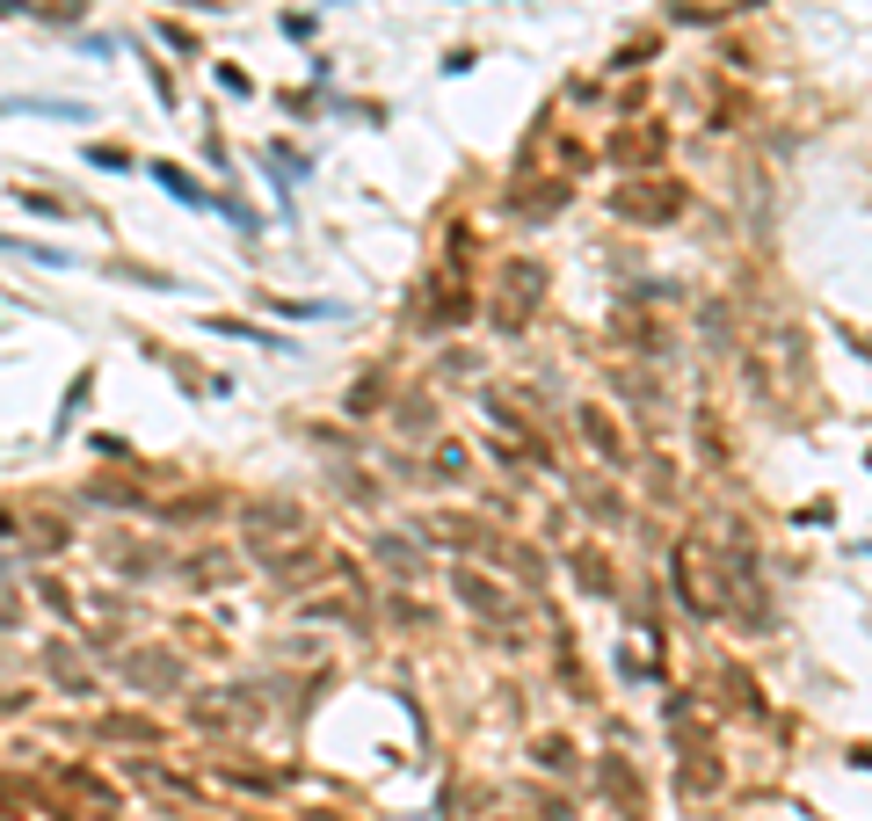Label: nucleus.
<instances>
[{
    "label": "nucleus",
    "mask_w": 872,
    "mask_h": 821,
    "mask_svg": "<svg viewBox=\"0 0 872 821\" xmlns=\"http://www.w3.org/2000/svg\"><path fill=\"white\" fill-rule=\"evenodd\" d=\"M677 581H683V604L698 611V618H720L727 611V575H713L705 538H677Z\"/></svg>",
    "instance_id": "f257e3e1"
},
{
    "label": "nucleus",
    "mask_w": 872,
    "mask_h": 821,
    "mask_svg": "<svg viewBox=\"0 0 872 821\" xmlns=\"http://www.w3.org/2000/svg\"><path fill=\"white\" fill-rule=\"evenodd\" d=\"M495 298H502V328H524V320L538 313V298H546V262L509 255V262L495 269Z\"/></svg>",
    "instance_id": "f03ea898"
},
{
    "label": "nucleus",
    "mask_w": 872,
    "mask_h": 821,
    "mask_svg": "<svg viewBox=\"0 0 872 821\" xmlns=\"http://www.w3.org/2000/svg\"><path fill=\"white\" fill-rule=\"evenodd\" d=\"M611 211L632 218V226H669L683 211V182H626V190H611Z\"/></svg>",
    "instance_id": "7ed1b4c3"
},
{
    "label": "nucleus",
    "mask_w": 872,
    "mask_h": 821,
    "mask_svg": "<svg viewBox=\"0 0 872 821\" xmlns=\"http://www.w3.org/2000/svg\"><path fill=\"white\" fill-rule=\"evenodd\" d=\"M604 153L618 161V168H647V161L669 153V131H662V124H632V131H611Z\"/></svg>",
    "instance_id": "20e7f679"
},
{
    "label": "nucleus",
    "mask_w": 872,
    "mask_h": 821,
    "mask_svg": "<svg viewBox=\"0 0 872 821\" xmlns=\"http://www.w3.org/2000/svg\"><path fill=\"white\" fill-rule=\"evenodd\" d=\"M581 436H589V451H597V459H604L611 473L626 465V436H618V422H611L604 408H581Z\"/></svg>",
    "instance_id": "39448f33"
},
{
    "label": "nucleus",
    "mask_w": 872,
    "mask_h": 821,
    "mask_svg": "<svg viewBox=\"0 0 872 821\" xmlns=\"http://www.w3.org/2000/svg\"><path fill=\"white\" fill-rule=\"evenodd\" d=\"M247 531H255V546H269V538L306 531V516H298L291 502H255V509H247Z\"/></svg>",
    "instance_id": "423d86ee"
},
{
    "label": "nucleus",
    "mask_w": 872,
    "mask_h": 821,
    "mask_svg": "<svg viewBox=\"0 0 872 821\" xmlns=\"http://www.w3.org/2000/svg\"><path fill=\"white\" fill-rule=\"evenodd\" d=\"M465 313H473V298H465V291L451 284V277H444V284H429V313H422L429 328H459Z\"/></svg>",
    "instance_id": "0eeeda50"
},
{
    "label": "nucleus",
    "mask_w": 872,
    "mask_h": 821,
    "mask_svg": "<svg viewBox=\"0 0 872 821\" xmlns=\"http://www.w3.org/2000/svg\"><path fill=\"white\" fill-rule=\"evenodd\" d=\"M567 567H575V581L589 589V596H611V560H604V546H575V560H567Z\"/></svg>",
    "instance_id": "6e6552de"
},
{
    "label": "nucleus",
    "mask_w": 872,
    "mask_h": 821,
    "mask_svg": "<svg viewBox=\"0 0 872 821\" xmlns=\"http://www.w3.org/2000/svg\"><path fill=\"white\" fill-rule=\"evenodd\" d=\"M145 175H153V182H161L168 196H182V204H204V211L218 204V196H211V190H196V182H190L182 168H175V161H145Z\"/></svg>",
    "instance_id": "1a4fd4ad"
},
{
    "label": "nucleus",
    "mask_w": 872,
    "mask_h": 821,
    "mask_svg": "<svg viewBox=\"0 0 872 821\" xmlns=\"http://www.w3.org/2000/svg\"><path fill=\"white\" fill-rule=\"evenodd\" d=\"M124 677L145 683V691H168L182 669H175V654H131V662H124Z\"/></svg>",
    "instance_id": "9d476101"
},
{
    "label": "nucleus",
    "mask_w": 872,
    "mask_h": 821,
    "mask_svg": "<svg viewBox=\"0 0 872 821\" xmlns=\"http://www.w3.org/2000/svg\"><path fill=\"white\" fill-rule=\"evenodd\" d=\"M459 596L473 611H495V618H502L509 611V596H502V581H487V575H473V567H459Z\"/></svg>",
    "instance_id": "9b49d317"
},
{
    "label": "nucleus",
    "mask_w": 872,
    "mask_h": 821,
    "mask_svg": "<svg viewBox=\"0 0 872 821\" xmlns=\"http://www.w3.org/2000/svg\"><path fill=\"white\" fill-rule=\"evenodd\" d=\"M429 473H436V480H465V444H451V436H444V444L429 451Z\"/></svg>",
    "instance_id": "f8f14e48"
},
{
    "label": "nucleus",
    "mask_w": 872,
    "mask_h": 821,
    "mask_svg": "<svg viewBox=\"0 0 872 821\" xmlns=\"http://www.w3.org/2000/svg\"><path fill=\"white\" fill-rule=\"evenodd\" d=\"M604 793H618V799H626V814H640V785H632V771L618 764V756L604 764Z\"/></svg>",
    "instance_id": "ddd939ff"
},
{
    "label": "nucleus",
    "mask_w": 872,
    "mask_h": 821,
    "mask_svg": "<svg viewBox=\"0 0 872 821\" xmlns=\"http://www.w3.org/2000/svg\"><path fill=\"white\" fill-rule=\"evenodd\" d=\"M29 546H37V553H59V546H66V524H59V516H29Z\"/></svg>",
    "instance_id": "4468645a"
},
{
    "label": "nucleus",
    "mask_w": 872,
    "mask_h": 821,
    "mask_svg": "<svg viewBox=\"0 0 872 821\" xmlns=\"http://www.w3.org/2000/svg\"><path fill=\"white\" fill-rule=\"evenodd\" d=\"M538 764H546V771H567L575 749H567V742H538Z\"/></svg>",
    "instance_id": "2eb2a0df"
},
{
    "label": "nucleus",
    "mask_w": 872,
    "mask_h": 821,
    "mask_svg": "<svg viewBox=\"0 0 872 821\" xmlns=\"http://www.w3.org/2000/svg\"><path fill=\"white\" fill-rule=\"evenodd\" d=\"M15 618H23V604H15V596H0V632L15 626Z\"/></svg>",
    "instance_id": "dca6fc26"
},
{
    "label": "nucleus",
    "mask_w": 872,
    "mask_h": 821,
    "mask_svg": "<svg viewBox=\"0 0 872 821\" xmlns=\"http://www.w3.org/2000/svg\"><path fill=\"white\" fill-rule=\"evenodd\" d=\"M8 524H15V509H0V538H8Z\"/></svg>",
    "instance_id": "f3484780"
}]
</instances>
